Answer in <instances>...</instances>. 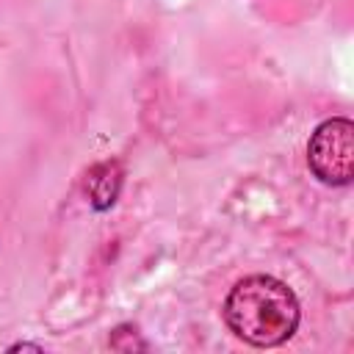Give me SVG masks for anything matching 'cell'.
<instances>
[{
	"label": "cell",
	"instance_id": "cell-1",
	"mask_svg": "<svg viewBox=\"0 0 354 354\" xmlns=\"http://www.w3.org/2000/svg\"><path fill=\"white\" fill-rule=\"evenodd\" d=\"M224 321L243 343L274 348L293 337L301 307L296 293L277 277L252 274L238 279L224 299Z\"/></svg>",
	"mask_w": 354,
	"mask_h": 354
},
{
	"label": "cell",
	"instance_id": "cell-3",
	"mask_svg": "<svg viewBox=\"0 0 354 354\" xmlns=\"http://www.w3.org/2000/svg\"><path fill=\"white\" fill-rule=\"evenodd\" d=\"M124 183V169L119 160H100L86 171L83 191L88 196V205L94 210H108L116 205L119 191Z\"/></svg>",
	"mask_w": 354,
	"mask_h": 354
},
{
	"label": "cell",
	"instance_id": "cell-4",
	"mask_svg": "<svg viewBox=\"0 0 354 354\" xmlns=\"http://www.w3.org/2000/svg\"><path fill=\"white\" fill-rule=\"evenodd\" d=\"M22 348H30V351H41V346H36V343H14V346H11V351H22Z\"/></svg>",
	"mask_w": 354,
	"mask_h": 354
},
{
	"label": "cell",
	"instance_id": "cell-2",
	"mask_svg": "<svg viewBox=\"0 0 354 354\" xmlns=\"http://www.w3.org/2000/svg\"><path fill=\"white\" fill-rule=\"evenodd\" d=\"M310 171L324 185H348L354 180V124L346 116L321 122L307 144Z\"/></svg>",
	"mask_w": 354,
	"mask_h": 354
}]
</instances>
